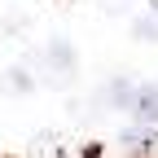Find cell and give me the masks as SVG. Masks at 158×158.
<instances>
[{"instance_id":"cell-3","label":"cell","mask_w":158,"mask_h":158,"mask_svg":"<svg viewBox=\"0 0 158 158\" xmlns=\"http://www.w3.org/2000/svg\"><path fill=\"white\" fill-rule=\"evenodd\" d=\"M48 62H53V75H70V66H75V53H70V44H66V40H53V44H48Z\"/></svg>"},{"instance_id":"cell-1","label":"cell","mask_w":158,"mask_h":158,"mask_svg":"<svg viewBox=\"0 0 158 158\" xmlns=\"http://www.w3.org/2000/svg\"><path fill=\"white\" fill-rule=\"evenodd\" d=\"M123 154L127 158H158V132L154 127H127L123 132Z\"/></svg>"},{"instance_id":"cell-4","label":"cell","mask_w":158,"mask_h":158,"mask_svg":"<svg viewBox=\"0 0 158 158\" xmlns=\"http://www.w3.org/2000/svg\"><path fill=\"white\" fill-rule=\"evenodd\" d=\"M158 31H154V22H136V40H154Z\"/></svg>"},{"instance_id":"cell-2","label":"cell","mask_w":158,"mask_h":158,"mask_svg":"<svg viewBox=\"0 0 158 158\" xmlns=\"http://www.w3.org/2000/svg\"><path fill=\"white\" fill-rule=\"evenodd\" d=\"M132 114H136V123H158V88H136L132 92V106H127Z\"/></svg>"}]
</instances>
